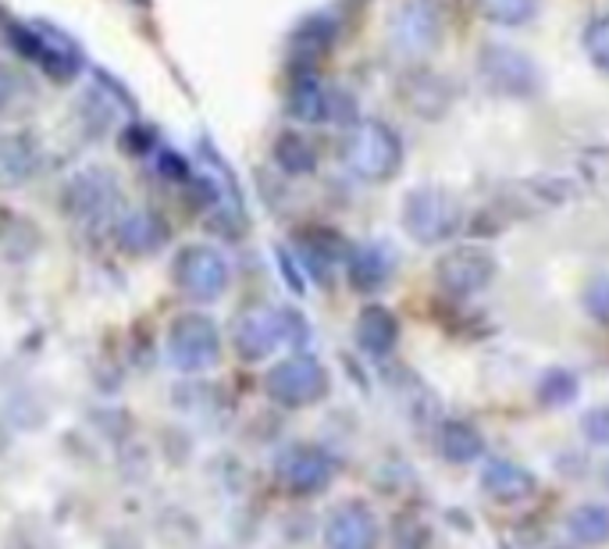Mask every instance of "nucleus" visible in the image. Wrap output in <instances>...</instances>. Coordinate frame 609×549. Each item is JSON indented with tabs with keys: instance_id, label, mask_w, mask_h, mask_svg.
I'll list each match as a JSON object with an SVG mask.
<instances>
[{
	"instance_id": "1",
	"label": "nucleus",
	"mask_w": 609,
	"mask_h": 549,
	"mask_svg": "<svg viewBox=\"0 0 609 549\" xmlns=\"http://www.w3.org/2000/svg\"><path fill=\"white\" fill-rule=\"evenodd\" d=\"M4 36L15 54H22L25 61H33L50 83H72L75 75L86 68V58L79 43L72 40L69 33L58 29L50 22H8Z\"/></svg>"
},
{
	"instance_id": "2",
	"label": "nucleus",
	"mask_w": 609,
	"mask_h": 549,
	"mask_svg": "<svg viewBox=\"0 0 609 549\" xmlns=\"http://www.w3.org/2000/svg\"><path fill=\"white\" fill-rule=\"evenodd\" d=\"M343 161L364 183H388L403 169V139L378 118L353 122L343 139Z\"/></svg>"
},
{
	"instance_id": "3",
	"label": "nucleus",
	"mask_w": 609,
	"mask_h": 549,
	"mask_svg": "<svg viewBox=\"0 0 609 549\" xmlns=\"http://www.w3.org/2000/svg\"><path fill=\"white\" fill-rule=\"evenodd\" d=\"M477 75L492 93L507 100H535L546 86L535 58H527L513 43H485L477 54Z\"/></svg>"
},
{
	"instance_id": "4",
	"label": "nucleus",
	"mask_w": 609,
	"mask_h": 549,
	"mask_svg": "<svg viewBox=\"0 0 609 549\" xmlns=\"http://www.w3.org/2000/svg\"><path fill=\"white\" fill-rule=\"evenodd\" d=\"M285 111L293 114L296 122L303 125H353L357 122V100L346 89L325 86L314 72H296L289 83V93H285Z\"/></svg>"
},
{
	"instance_id": "5",
	"label": "nucleus",
	"mask_w": 609,
	"mask_h": 549,
	"mask_svg": "<svg viewBox=\"0 0 609 549\" xmlns=\"http://www.w3.org/2000/svg\"><path fill=\"white\" fill-rule=\"evenodd\" d=\"M172 278L192 303H214L225 297L232 272L222 250L207 247V242H189V247L175 253Z\"/></svg>"
},
{
	"instance_id": "6",
	"label": "nucleus",
	"mask_w": 609,
	"mask_h": 549,
	"mask_svg": "<svg viewBox=\"0 0 609 549\" xmlns=\"http://www.w3.org/2000/svg\"><path fill=\"white\" fill-rule=\"evenodd\" d=\"M167 361H172L178 372H203V367L217 364L222 357V332L200 311L178 314L172 328H167Z\"/></svg>"
},
{
	"instance_id": "7",
	"label": "nucleus",
	"mask_w": 609,
	"mask_h": 549,
	"mask_svg": "<svg viewBox=\"0 0 609 549\" xmlns=\"http://www.w3.org/2000/svg\"><path fill=\"white\" fill-rule=\"evenodd\" d=\"M403 225L424 247H438L460 228V208L446 189L421 186L403 200Z\"/></svg>"
},
{
	"instance_id": "8",
	"label": "nucleus",
	"mask_w": 609,
	"mask_h": 549,
	"mask_svg": "<svg viewBox=\"0 0 609 549\" xmlns=\"http://www.w3.org/2000/svg\"><path fill=\"white\" fill-rule=\"evenodd\" d=\"M388 40L407 58H424L443 43V11L435 0H403L388 18Z\"/></svg>"
},
{
	"instance_id": "9",
	"label": "nucleus",
	"mask_w": 609,
	"mask_h": 549,
	"mask_svg": "<svg viewBox=\"0 0 609 549\" xmlns=\"http://www.w3.org/2000/svg\"><path fill=\"white\" fill-rule=\"evenodd\" d=\"M268 392L285 407H310L328 392V372L314 357H289L268 372Z\"/></svg>"
},
{
	"instance_id": "10",
	"label": "nucleus",
	"mask_w": 609,
	"mask_h": 549,
	"mask_svg": "<svg viewBox=\"0 0 609 549\" xmlns=\"http://www.w3.org/2000/svg\"><path fill=\"white\" fill-rule=\"evenodd\" d=\"M496 258L485 247H457L443 253V261L435 264L438 286H443L449 297L468 300L474 292H482L492 278H496Z\"/></svg>"
},
{
	"instance_id": "11",
	"label": "nucleus",
	"mask_w": 609,
	"mask_h": 549,
	"mask_svg": "<svg viewBox=\"0 0 609 549\" xmlns=\"http://www.w3.org/2000/svg\"><path fill=\"white\" fill-rule=\"evenodd\" d=\"M114 200H119V178L103 169L75 172L69 183H64V194H61L64 211L79 222H94L100 214H108L114 208Z\"/></svg>"
},
{
	"instance_id": "12",
	"label": "nucleus",
	"mask_w": 609,
	"mask_h": 549,
	"mask_svg": "<svg viewBox=\"0 0 609 549\" xmlns=\"http://www.w3.org/2000/svg\"><path fill=\"white\" fill-rule=\"evenodd\" d=\"M232 342H236V350L243 361H264L278 347H289L285 342V311H250L243 314L236 328H232Z\"/></svg>"
},
{
	"instance_id": "13",
	"label": "nucleus",
	"mask_w": 609,
	"mask_h": 549,
	"mask_svg": "<svg viewBox=\"0 0 609 549\" xmlns=\"http://www.w3.org/2000/svg\"><path fill=\"white\" fill-rule=\"evenodd\" d=\"M332 457L318 446H293L278 461V478L293 492H321L332 482Z\"/></svg>"
},
{
	"instance_id": "14",
	"label": "nucleus",
	"mask_w": 609,
	"mask_h": 549,
	"mask_svg": "<svg viewBox=\"0 0 609 549\" xmlns=\"http://www.w3.org/2000/svg\"><path fill=\"white\" fill-rule=\"evenodd\" d=\"M328 549H378V521L364 503H346L328 517Z\"/></svg>"
},
{
	"instance_id": "15",
	"label": "nucleus",
	"mask_w": 609,
	"mask_h": 549,
	"mask_svg": "<svg viewBox=\"0 0 609 549\" xmlns=\"http://www.w3.org/2000/svg\"><path fill=\"white\" fill-rule=\"evenodd\" d=\"M339 33H343V22L335 11H310V15H303L293 25L289 47L303 65H310L314 58L328 54V50L335 47V40H339Z\"/></svg>"
},
{
	"instance_id": "16",
	"label": "nucleus",
	"mask_w": 609,
	"mask_h": 549,
	"mask_svg": "<svg viewBox=\"0 0 609 549\" xmlns=\"http://www.w3.org/2000/svg\"><path fill=\"white\" fill-rule=\"evenodd\" d=\"M346 272L349 283L360 292H374L382 289L396 272V253L388 250V242H364V247L349 250L346 258Z\"/></svg>"
},
{
	"instance_id": "17",
	"label": "nucleus",
	"mask_w": 609,
	"mask_h": 549,
	"mask_svg": "<svg viewBox=\"0 0 609 549\" xmlns=\"http://www.w3.org/2000/svg\"><path fill=\"white\" fill-rule=\"evenodd\" d=\"M114 239L128 253H153L164 247L167 225L153 211H128L114 222Z\"/></svg>"
},
{
	"instance_id": "18",
	"label": "nucleus",
	"mask_w": 609,
	"mask_h": 549,
	"mask_svg": "<svg viewBox=\"0 0 609 549\" xmlns=\"http://www.w3.org/2000/svg\"><path fill=\"white\" fill-rule=\"evenodd\" d=\"M482 489L499 503H524L535 496V475L513 461H492L482 475Z\"/></svg>"
},
{
	"instance_id": "19",
	"label": "nucleus",
	"mask_w": 609,
	"mask_h": 549,
	"mask_svg": "<svg viewBox=\"0 0 609 549\" xmlns=\"http://www.w3.org/2000/svg\"><path fill=\"white\" fill-rule=\"evenodd\" d=\"M396 339H399L396 314L388 308H382V303H368L357 317V342L360 347H364L371 357H385V353H393Z\"/></svg>"
},
{
	"instance_id": "20",
	"label": "nucleus",
	"mask_w": 609,
	"mask_h": 549,
	"mask_svg": "<svg viewBox=\"0 0 609 549\" xmlns=\"http://www.w3.org/2000/svg\"><path fill=\"white\" fill-rule=\"evenodd\" d=\"M403 89H407L410 108L424 114V118H443L452 104V89L432 72H413Z\"/></svg>"
},
{
	"instance_id": "21",
	"label": "nucleus",
	"mask_w": 609,
	"mask_h": 549,
	"mask_svg": "<svg viewBox=\"0 0 609 549\" xmlns=\"http://www.w3.org/2000/svg\"><path fill=\"white\" fill-rule=\"evenodd\" d=\"M275 161H278V169L289 172V175H310L318 169V150L303 133L285 129L275 139Z\"/></svg>"
},
{
	"instance_id": "22",
	"label": "nucleus",
	"mask_w": 609,
	"mask_h": 549,
	"mask_svg": "<svg viewBox=\"0 0 609 549\" xmlns=\"http://www.w3.org/2000/svg\"><path fill=\"white\" fill-rule=\"evenodd\" d=\"M438 442H443V453L457 464H468L485 450V439L477 436L471 421H446L443 432H438Z\"/></svg>"
},
{
	"instance_id": "23",
	"label": "nucleus",
	"mask_w": 609,
	"mask_h": 549,
	"mask_svg": "<svg viewBox=\"0 0 609 549\" xmlns=\"http://www.w3.org/2000/svg\"><path fill=\"white\" fill-rule=\"evenodd\" d=\"M474 8L485 22L517 29V25H527L538 15L542 0H474Z\"/></svg>"
},
{
	"instance_id": "24",
	"label": "nucleus",
	"mask_w": 609,
	"mask_h": 549,
	"mask_svg": "<svg viewBox=\"0 0 609 549\" xmlns=\"http://www.w3.org/2000/svg\"><path fill=\"white\" fill-rule=\"evenodd\" d=\"M567 528H570V535H574L577 542H585V546H599V542L609 539V510L599 507V503H585V507H577L574 514H570Z\"/></svg>"
},
{
	"instance_id": "25",
	"label": "nucleus",
	"mask_w": 609,
	"mask_h": 549,
	"mask_svg": "<svg viewBox=\"0 0 609 549\" xmlns=\"http://www.w3.org/2000/svg\"><path fill=\"white\" fill-rule=\"evenodd\" d=\"M577 396V375L567 372V367H552V372L542 375L538 382V400L546 407H563Z\"/></svg>"
},
{
	"instance_id": "26",
	"label": "nucleus",
	"mask_w": 609,
	"mask_h": 549,
	"mask_svg": "<svg viewBox=\"0 0 609 549\" xmlns=\"http://www.w3.org/2000/svg\"><path fill=\"white\" fill-rule=\"evenodd\" d=\"M119 144H122V150L125 154H133V158H153V150L161 147V136H158V129H153L150 122H128L125 129H122V136H119Z\"/></svg>"
},
{
	"instance_id": "27",
	"label": "nucleus",
	"mask_w": 609,
	"mask_h": 549,
	"mask_svg": "<svg viewBox=\"0 0 609 549\" xmlns=\"http://www.w3.org/2000/svg\"><path fill=\"white\" fill-rule=\"evenodd\" d=\"M585 54L595 68L602 75H609V15H599L588 22L585 29Z\"/></svg>"
},
{
	"instance_id": "28",
	"label": "nucleus",
	"mask_w": 609,
	"mask_h": 549,
	"mask_svg": "<svg viewBox=\"0 0 609 549\" xmlns=\"http://www.w3.org/2000/svg\"><path fill=\"white\" fill-rule=\"evenodd\" d=\"M153 172H158L161 178H167V183H189L192 178V164L178 154V150H167V147H158L153 150Z\"/></svg>"
},
{
	"instance_id": "29",
	"label": "nucleus",
	"mask_w": 609,
	"mask_h": 549,
	"mask_svg": "<svg viewBox=\"0 0 609 549\" xmlns=\"http://www.w3.org/2000/svg\"><path fill=\"white\" fill-rule=\"evenodd\" d=\"M581 428H585V436L595 446H609V407H595V411H588Z\"/></svg>"
},
{
	"instance_id": "30",
	"label": "nucleus",
	"mask_w": 609,
	"mask_h": 549,
	"mask_svg": "<svg viewBox=\"0 0 609 549\" xmlns=\"http://www.w3.org/2000/svg\"><path fill=\"white\" fill-rule=\"evenodd\" d=\"M588 311L595 317H602L609 322V278H595L592 289H588Z\"/></svg>"
},
{
	"instance_id": "31",
	"label": "nucleus",
	"mask_w": 609,
	"mask_h": 549,
	"mask_svg": "<svg viewBox=\"0 0 609 549\" xmlns=\"http://www.w3.org/2000/svg\"><path fill=\"white\" fill-rule=\"evenodd\" d=\"M18 93V83H15V75H11V68L0 65V114H4L11 108V100H15Z\"/></svg>"
}]
</instances>
